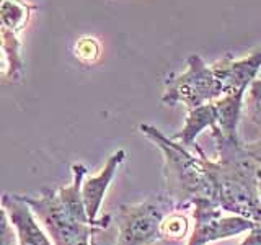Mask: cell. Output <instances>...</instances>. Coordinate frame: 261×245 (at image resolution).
Listing matches in <instances>:
<instances>
[{
    "mask_svg": "<svg viewBox=\"0 0 261 245\" xmlns=\"http://www.w3.org/2000/svg\"><path fill=\"white\" fill-rule=\"evenodd\" d=\"M245 149H247V152L250 154V157L255 160L259 165V168H261V136L256 139V141L245 144Z\"/></svg>",
    "mask_w": 261,
    "mask_h": 245,
    "instance_id": "17",
    "label": "cell"
},
{
    "mask_svg": "<svg viewBox=\"0 0 261 245\" xmlns=\"http://www.w3.org/2000/svg\"><path fill=\"white\" fill-rule=\"evenodd\" d=\"M222 95V80L198 54H191L186 59V69L165 82V92L160 96V102L167 106L181 103L186 110H193L214 102Z\"/></svg>",
    "mask_w": 261,
    "mask_h": 245,
    "instance_id": "5",
    "label": "cell"
},
{
    "mask_svg": "<svg viewBox=\"0 0 261 245\" xmlns=\"http://www.w3.org/2000/svg\"><path fill=\"white\" fill-rule=\"evenodd\" d=\"M193 231L186 245H206L211 242L232 239L235 235L248 232L258 224L242 216H222L220 209L211 200H196L191 204Z\"/></svg>",
    "mask_w": 261,
    "mask_h": 245,
    "instance_id": "6",
    "label": "cell"
},
{
    "mask_svg": "<svg viewBox=\"0 0 261 245\" xmlns=\"http://www.w3.org/2000/svg\"><path fill=\"white\" fill-rule=\"evenodd\" d=\"M141 133L163 154L165 193L175 201L176 209H191L196 200L214 201V183L209 172V157L196 144L198 155L186 151V145L165 136L152 125H141ZM216 203V201H214Z\"/></svg>",
    "mask_w": 261,
    "mask_h": 245,
    "instance_id": "3",
    "label": "cell"
},
{
    "mask_svg": "<svg viewBox=\"0 0 261 245\" xmlns=\"http://www.w3.org/2000/svg\"><path fill=\"white\" fill-rule=\"evenodd\" d=\"M101 54V46L96 38L92 36H82L73 44V56L84 64H93L98 61Z\"/></svg>",
    "mask_w": 261,
    "mask_h": 245,
    "instance_id": "14",
    "label": "cell"
},
{
    "mask_svg": "<svg viewBox=\"0 0 261 245\" xmlns=\"http://www.w3.org/2000/svg\"><path fill=\"white\" fill-rule=\"evenodd\" d=\"M0 245H16L15 227L2 203H0Z\"/></svg>",
    "mask_w": 261,
    "mask_h": 245,
    "instance_id": "16",
    "label": "cell"
},
{
    "mask_svg": "<svg viewBox=\"0 0 261 245\" xmlns=\"http://www.w3.org/2000/svg\"><path fill=\"white\" fill-rule=\"evenodd\" d=\"M217 126V111L214 103L201 105L198 108L188 110V116L183 128L171 136V139L181 142L183 145H196V137H198L204 129H212Z\"/></svg>",
    "mask_w": 261,
    "mask_h": 245,
    "instance_id": "11",
    "label": "cell"
},
{
    "mask_svg": "<svg viewBox=\"0 0 261 245\" xmlns=\"http://www.w3.org/2000/svg\"><path fill=\"white\" fill-rule=\"evenodd\" d=\"M258 191H259V198H261V168L258 172Z\"/></svg>",
    "mask_w": 261,
    "mask_h": 245,
    "instance_id": "18",
    "label": "cell"
},
{
    "mask_svg": "<svg viewBox=\"0 0 261 245\" xmlns=\"http://www.w3.org/2000/svg\"><path fill=\"white\" fill-rule=\"evenodd\" d=\"M160 231L163 240H170V242L183 240L188 231H190V219H188L186 214H183V211L175 209L163 217Z\"/></svg>",
    "mask_w": 261,
    "mask_h": 245,
    "instance_id": "13",
    "label": "cell"
},
{
    "mask_svg": "<svg viewBox=\"0 0 261 245\" xmlns=\"http://www.w3.org/2000/svg\"><path fill=\"white\" fill-rule=\"evenodd\" d=\"M211 133L217 147V159H209L216 204L222 211L261 224L259 165L250 157L239 137L224 136L217 126L212 128Z\"/></svg>",
    "mask_w": 261,
    "mask_h": 245,
    "instance_id": "1",
    "label": "cell"
},
{
    "mask_svg": "<svg viewBox=\"0 0 261 245\" xmlns=\"http://www.w3.org/2000/svg\"><path fill=\"white\" fill-rule=\"evenodd\" d=\"M216 76L222 80L224 93H247L250 84L261 70V46L242 59H225L211 65Z\"/></svg>",
    "mask_w": 261,
    "mask_h": 245,
    "instance_id": "10",
    "label": "cell"
},
{
    "mask_svg": "<svg viewBox=\"0 0 261 245\" xmlns=\"http://www.w3.org/2000/svg\"><path fill=\"white\" fill-rule=\"evenodd\" d=\"M0 203L12 219L16 232V245H54L46 229L41 227L38 217L21 194L5 193L2 194Z\"/></svg>",
    "mask_w": 261,
    "mask_h": 245,
    "instance_id": "9",
    "label": "cell"
},
{
    "mask_svg": "<svg viewBox=\"0 0 261 245\" xmlns=\"http://www.w3.org/2000/svg\"><path fill=\"white\" fill-rule=\"evenodd\" d=\"M36 10L27 0H0V31L5 38V53L10 62L8 80L23 79V57L20 33L28 27L33 12Z\"/></svg>",
    "mask_w": 261,
    "mask_h": 245,
    "instance_id": "7",
    "label": "cell"
},
{
    "mask_svg": "<svg viewBox=\"0 0 261 245\" xmlns=\"http://www.w3.org/2000/svg\"><path fill=\"white\" fill-rule=\"evenodd\" d=\"M175 209V201L165 191L142 203L121 204L118 211V239L114 245H152L163 240L162 220Z\"/></svg>",
    "mask_w": 261,
    "mask_h": 245,
    "instance_id": "4",
    "label": "cell"
},
{
    "mask_svg": "<svg viewBox=\"0 0 261 245\" xmlns=\"http://www.w3.org/2000/svg\"><path fill=\"white\" fill-rule=\"evenodd\" d=\"M124 160H126V151L119 149L116 152H113L103 165V168L100 170V174L84 180V185H82V198H84L88 219L95 224H103L106 227H110L111 224L110 214H105L101 217H98V214H100L106 191H108L114 175H116L118 168L122 165Z\"/></svg>",
    "mask_w": 261,
    "mask_h": 245,
    "instance_id": "8",
    "label": "cell"
},
{
    "mask_svg": "<svg viewBox=\"0 0 261 245\" xmlns=\"http://www.w3.org/2000/svg\"><path fill=\"white\" fill-rule=\"evenodd\" d=\"M85 175L87 167L84 163H73L72 182L67 186L59 190L44 188L36 196L21 194L54 245H92L95 243V232L106 229L103 224L92 223L87 216L82 198Z\"/></svg>",
    "mask_w": 261,
    "mask_h": 245,
    "instance_id": "2",
    "label": "cell"
},
{
    "mask_svg": "<svg viewBox=\"0 0 261 245\" xmlns=\"http://www.w3.org/2000/svg\"><path fill=\"white\" fill-rule=\"evenodd\" d=\"M245 108L250 121L261 128V79H255L245 93Z\"/></svg>",
    "mask_w": 261,
    "mask_h": 245,
    "instance_id": "15",
    "label": "cell"
},
{
    "mask_svg": "<svg viewBox=\"0 0 261 245\" xmlns=\"http://www.w3.org/2000/svg\"><path fill=\"white\" fill-rule=\"evenodd\" d=\"M243 93H224L214 100L217 111V128L227 137H239V121L243 106Z\"/></svg>",
    "mask_w": 261,
    "mask_h": 245,
    "instance_id": "12",
    "label": "cell"
}]
</instances>
